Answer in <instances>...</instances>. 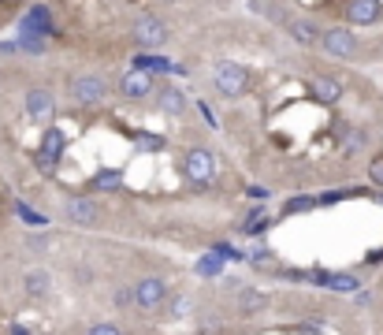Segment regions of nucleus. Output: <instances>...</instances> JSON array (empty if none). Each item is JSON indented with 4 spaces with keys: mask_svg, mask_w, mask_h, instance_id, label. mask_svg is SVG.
<instances>
[{
    "mask_svg": "<svg viewBox=\"0 0 383 335\" xmlns=\"http://www.w3.org/2000/svg\"><path fill=\"white\" fill-rule=\"evenodd\" d=\"M182 179L190 182V187H212L216 182V153L212 149H205V146H190L182 153Z\"/></svg>",
    "mask_w": 383,
    "mask_h": 335,
    "instance_id": "f257e3e1",
    "label": "nucleus"
},
{
    "mask_svg": "<svg viewBox=\"0 0 383 335\" xmlns=\"http://www.w3.org/2000/svg\"><path fill=\"white\" fill-rule=\"evenodd\" d=\"M212 86H216V93H220V97L235 101V97L246 93L249 75H246L242 63H235V60H216V68H212Z\"/></svg>",
    "mask_w": 383,
    "mask_h": 335,
    "instance_id": "f03ea898",
    "label": "nucleus"
},
{
    "mask_svg": "<svg viewBox=\"0 0 383 335\" xmlns=\"http://www.w3.org/2000/svg\"><path fill=\"white\" fill-rule=\"evenodd\" d=\"M320 49L331 60H354L357 56V38H354V30H350V26H324Z\"/></svg>",
    "mask_w": 383,
    "mask_h": 335,
    "instance_id": "7ed1b4c3",
    "label": "nucleus"
},
{
    "mask_svg": "<svg viewBox=\"0 0 383 335\" xmlns=\"http://www.w3.org/2000/svg\"><path fill=\"white\" fill-rule=\"evenodd\" d=\"M60 212L68 216L71 224H82V228H93V224L101 220V205L93 201V194H68Z\"/></svg>",
    "mask_w": 383,
    "mask_h": 335,
    "instance_id": "20e7f679",
    "label": "nucleus"
},
{
    "mask_svg": "<svg viewBox=\"0 0 383 335\" xmlns=\"http://www.w3.org/2000/svg\"><path fill=\"white\" fill-rule=\"evenodd\" d=\"M153 93H157V79H153V75L134 71V68L119 75V97H123V101H146Z\"/></svg>",
    "mask_w": 383,
    "mask_h": 335,
    "instance_id": "39448f33",
    "label": "nucleus"
},
{
    "mask_svg": "<svg viewBox=\"0 0 383 335\" xmlns=\"http://www.w3.org/2000/svg\"><path fill=\"white\" fill-rule=\"evenodd\" d=\"M71 93H75L79 104L97 108L108 97V82L101 79V75H79V79H71Z\"/></svg>",
    "mask_w": 383,
    "mask_h": 335,
    "instance_id": "423d86ee",
    "label": "nucleus"
},
{
    "mask_svg": "<svg viewBox=\"0 0 383 335\" xmlns=\"http://www.w3.org/2000/svg\"><path fill=\"white\" fill-rule=\"evenodd\" d=\"M23 104H26L30 120H38V123H45V127L56 120V101H52V93L45 90V86H30L26 97H23Z\"/></svg>",
    "mask_w": 383,
    "mask_h": 335,
    "instance_id": "0eeeda50",
    "label": "nucleus"
},
{
    "mask_svg": "<svg viewBox=\"0 0 383 335\" xmlns=\"http://www.w3.org/2000/svg\"><path fill=\"white\" fill-rule=\"evenodd\" d=\"M164 302H168V287H164L160 276H146V279L134 287V306H138L141 313H157Z\"/></svg>",
    "mask_w": 383,
    "mask_h": 335,
    "instance_id": "6e6552de",
    "label": "nucleus"
},
{
    "mask_svg": "<svg viewBox=\"0 0 383 335\" xmlns=\"http://www.w3.org/2000/svg\"><path fill=\"white\" fill-rule=\"evenodd\" d=\"M153 101L164 116H171V120H186V112H190V101H186V93L179 86H168V82H157V93H153Z\"/></svg>",
    "mask_w": 383,
    "mask_h": 335,
    "instance_id": "1a4fd4ad",
    "label": "nucleus"
},
{
    "mask_svg": "<svg viewBox=\"0 0 383 335\" xmlns=\"http://www.w3.org/2000/svg\"><path fill=\"white\" fill-rule=\"evenodd\" d=\"M130 38H134V45H141V52H153V49H160L164 41H168V30H164L160 19L141 15L134 23V30H130Z\"/></svg>",
    "mask_w": 383,
    "mask_h": 335,
    "instance_id": "9d476101",
    "label": "nucleus"
},
{
    "mask_svg": "<svg viewBox=\"0 0 383 335\" xmlns=\"http://www.w3.org/2000/svg\"><path fill=\"white\" fill-rule=\"evenodd\" d=\"M383 15L380 0H346V23L354 26H376Z\"/></svg>",
    "mask_w": 383,
    "mask_h": 335,
    "instance_id": "9b49d317",
    "label": "nucleus"
},
{
    "mask_svg": "<svg viewBox=\"0 0 383 335\" xmlns=\"http://www.w3.org/2000/svg\"><path fill=\"white\" fill-rule=\"evenodd\" d=\"M23 30H34V34H41V38H56L60 34V26H56V19H52L49 4H34V8H30L26 19H23Z\"/></svg>",
    "mask_w": 383,
    "mask_h": 335,
    "instance_id": "f8f14e48",
    "label": "nucleus"
},
{
    "mask_svg": "<svg viewBox=\"0 0 383 335\" xmlns=\"http://www.w3.org/2000/svg\"><path fill=\"white\" fill-rule=\"evenodd\" d=\"M130 68L146 71V75H175V63L168 56H157V52H134V56H130Z\"/></svg>",
    "mask_w": 383,
    "mask_h": 335,
    "instance_id": "ddd939ff",
    "label": "nucleus"
},
{
    "mask_svg": "<svg viewBox=\"0 0 383 335\" xmlns=\"http://www.w3.org/2000/svg\"><path fill=\"white\" fill-rule=\"evenodd\" d=\"M287 34L298 41V45L305 49H313V45H320V34H324V26H316L313 19H290L287 23Z\"/></svg>",
    "mask_w": 383,
    "mask_h": 335,
    "instance_id": "4468645a",
    "label": "nucleus"
},
{
    "mask_svg": "<svg viewBox=\"0 0 383 335\" xmlns=\"http://www.w3.org/2000/svg\"><path fill=\"white\" fill-rule=\"evenodd\" d=\"M309 90H313V97H316L320 104H335L338 97H343V82L331 79V75H313V79H309Z\"/></svg>",
    "mask_w": 383,
    "mask_h": 335,
    "instance_id": "2eb2a0df",
    "label": "nucleus"
},
{
    "mask_svg": "<svg viewBox=\"0 0 383 335\" xmlns=\"http://www.w3.org/2000/svg\"><path fill=\"white\" fill-rule=\"evenodd\" d=\"M19 49H23L26 56H45V52H49V38L34 34V30H19Z\"/></svg>",
    "mask_w": 383,
    "mask_h": 335,
    "instance_id": "dca6fc26",
    "label": "nucleus"
},
{
    "mask_svg": "<svg viewBox=\"0 0 383 335\" xmlns=\"http://www.w3.org/2000/svg\"><path fill=\"white\" fill-rule=\"evenodd\" d=\"M224 261H227V257L224 254H205L201 257V261H198V276H205V279H216V276H224Z\"/></svg>",
    "mask_w": 383,
    "mask_h": 335,
    "instance_id": "f3484780",
    "label": "nucleus"
},
{
    "mask_svg": "<svg viewBox=\"0 0 383 335\" xmlns=\"http://www.w3.org/2000/svg\"><path fill=\"white\" fill-rule=\"evenodd\" d=\"M23 287H26V295H30V298H41V295H45V290H49V276H45V268H34V272H26Z\"/></svg>",
    "mask_w": 383,
    "mask_h": 335,
    "instance_id": "a211bd4d",
    "label": "nucleus"
},
{
    "mask_svg": "<svg viewBox=\"0 0 383 335\" xmlns=\"http://www.w3.org/2000/svg\"><path fill=\"white\" fill-rule=\"evenodd\" d=\"M368 146V131H361V127H346V138H343V149H346V157H354L361 153V149Z\"/></svg>",
    "mask_w": 383,
    "mask_h": 335,
    "instance_id": "6ab92c4d",
    "label": "nucleus"
},
{
    "mask_svg": "<svg viewBox=\"0 0 383 335\" xmlns=\"http://www.w3.org/2000/svg\"><path fill=\"white\" fill-rule=\"evenodd\" d=\"M327 290H343V295H350V290H357L361 287V279L357 276H350V272H335V276H327Z\"/></svg>",
    "mask_w": 383,
    "mask_h": 335,
    "instance_id": "aec40b11",
    "label": "nucleus"
},
{
    "mask_svg": "<svg viewBox=\"0 0 383 335\" xmlns=\"http://www.w3.org/2000/svg\"><path fill=\"white\" fill-rule=\"evenodd\" d=\"M265 306H268V295H260V290H242V295H238V309L242 313H257Z\"/></svg>",
    "mask_w": 383,
    "mask_h": 335,
    "instance_id": "412c9836",
    "label": "nucleus"
},
{
    "mask_svg": "<svg viewBox=\"0 0 383 335\" xmlns=\"http://www.w3.org/2000/svg\"><path fill=\"white\" fill-rule=\"evenodd\" d=\"M309 209H316V198L313 194H302V198H290L283 212H309Z\"/></svg>",
    "mask_w": 383,
    "mask_h": 335,
    "instance_id": "4be33fe9",
    "label": "nucleus"
},
{
    "mask_svg": "<svg viewBox=\"0 0 383 335\" xmlns=\"http://www.w3.org/2000/svg\"><path fill=\"white\" fill-rule=\"evenodd\" d=\"M112 302H116V309H130L134 306V287H119Z\"/></svg>",
    "mask_w": 383,
    "mask_h": 335,
    "instance_id": "5701e85b",
    "label": "nucleus"
},
{
    "mask_svg": "<svg viewBox=\"0 0 383 335\" xmlns=\"http://www.w3.org/2000/svg\"><path fill=\"white\" fill-rule=\"evenodd\" d=\"M368 179L376 182V187H383V153L368 160Z\"/></svg>",
    "mask_w": 383,
    "mask_h": 335,
    "instance_id": "b1692460",
    "label": "nucleus"
},
{
    "mask_svg": "<svg viewBox=\"0 0 383 335\" xmlns=\"http://www.w3.org/2000/svg\"><path fill=\"white\" fill-rule=\"evenodd\" d=\"M182 313H190V295H175L171 298V317H182Z\"/></svg>",
    "mask_w": 383,
    "mask_h": 335,
    "instance_id": "393cba45",
    "label": "nucleus"
},
{
    "mask_svg": "<svg viewBox=\"0 0 383 335\" xmlns=\"http://www.w3.org/2000/svg\"><path fill=\"white\" fill-rule=\"evenodd\" d=\"M15 209H19V216H23L26 224H45V216H41V212H34V209H30V205H23V201H19Z\"/></svg>",
    "mask_w": 383,
    "mask_h": 335,
    "instance_id": "a878e982",
    "label": "nucleus"
},
{
    "mask_svg": "<svg viewBox=\"0 0 383 335\" xmlns=\"http://www.w3.org/2000/svg\"><path fill=\"white\" fill-rule=\"evenodd\" d=\"M90 335H123V328H119V324H93V328H90Z\"/></svg>",
    "mask_w": 383,
    "mask_h": 335,
    "instance_id": "bb28decb",
    "label": "nucleus"
},
{
    "mask_svg": "<svg viewBox=\"0 0 383 335\" xmlns=\"http://www.w3.org/2000/svg\"><path fill=\"white\" fill-rule=\"evenodd\" d=\"M198 112L205 116V123H209V127H220V120H216V112L209 108V101H198Z\"/></svg>",
    "mask_w": 383,
    "mask_h": 335,
    "instance_id": "cd10ccee",
    "label": "nucleus"
},
{
    "mask_svg": "<svg viewBox=\"0 0 383 335\" xmlns=\"http://www.w3.org/2000/svg\"><path fill=\"white\" fill-rule=\"evenodd\" d=\"M15 52H23V49H19V41H0V60H4V56H15Z\"/></svg>",
    "mask_w": 383,
    "mask_h": 335,
    "instance_id": "c85d7f7f",
    "label": "nucleus"
},
{
    "mask_svg": "<svg viewBox=\"0 0 383 335\" xmlns=\"http://www.w3.org/2000/svg\"><path fill=\"white\" fill-rule=\"evenodd\" d=\"M365 261H368V265H380V261H383V250H372V254L365 257Z\"/></svg>",
    "mask_w": 383,
    "mask_h": 335,
    "instance_id": "c756f323",
    "label": "nucleus"
},
{
    "mask_svg": "<svg viewBox=\"0 0 383 335\" xmlns=\"http://www.w3.org/2000/svg\"><path fill=\"white\" fill-rule=\"evenodd\" d=\"M12 335H26V332H23V328H12Z\"/></svg>",
    "mask_w": 383,
    "mask_h": 335,
    "instance_id": "7c9ffc66",
    "label": "nucleus"
}]
</instances>
